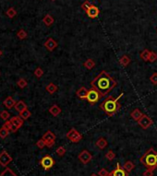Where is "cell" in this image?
<instances>
[{"mask_svg": "<svg viewBox=\"0 0 157 176\" xmlns=\"http://www.w3.org/2000/svg\"><path fill=\"white\" fill-rule=\"evenodd\" d=\"M117 82L110 76V74H108L106 71L104 70L101 71L91 82L92 88L98 90L104 97L112 92L117 87Z\"/></svg>", "mask_w": 157, "mask_h": 176, "instance_id": "cell-1", "label": "cell"}, {"mask_svg": "<svg viewBox=\"0 0 157 176\" xmlns=\"http://www.w3.org/2000/svg\"><path fill=\"white\" fill-rule=\"evenodd\" d=\"M124 95L123 92L120 93L119 96L117 98H115L113 96H108L100 103V109L104 112L108 116H113L116 114L121 108V104H120L119 100L121 99V97Z\"/></svg>", "mask_w": 157, "mask_h": 176, "instance_id": "cell-2", "label": "cell"}, {"mask_svg": "<svg viewBox=\"0 0 157 176\" xmlns=\"http://www.w3.org/2000/svg\"><path fill=\"white\" fill-rule=\"evenodd\" d=\"M140 162L146 169L154 171L157 168V152L151 148L140 158Z\"/></svg>", "mask_w": 157, "mask_h": 176, "instance_id": "cell-3", "label": "cell"}, {"mask_svg": "<svg viewBox=\"0 0 157 176\" xmlns=\"http://www.w3.org/2000/svg\"><path fill=\"white\" fill-rule=\"evenodd\" d=\"M103 97H104V96H103L98 92V90H96L93 88H92V89H90L88 90V94H87L86 100H87V101L89 102L91 105H95L96 103H98Z\"/></svg>", "mask_w": 157, "mask_h": 176, "instance_id": "cell-4", "label": "cell"}, {"mask_svg": "<svg viewBox=\"0 0 157 176\" xmlns=\"http://www.w3.org/2000/svg\"><path fill=\"white\" fill-rule=\"evenodd\" d=\"M66 137H67L69 140H70L72 143H78L82 139V135L75 128H71L67 133Z\"/></svg>", "mask_w": 157, "mask_h": 176, "instance_id": "cell-5", "label": "cell"}, {"mask_svg": "<svg viewBox=\"0 0 157 176\" xmlns=\"http://www.w3.org/2000/svg\"><path fill=\"white\" fill-rule=\"evenodd\" d=\"M137 123H138L139 126H140L141 129L146 130V129L149 128L150 126H152L153 125V121L150 116H148L147 114H143L141 116V118L139 120Z\"/></svg>", "mask_w": 157, "mask_h": 176, "instance_id": "cell-6", "label": "cell"}, {"mask_svg": "<svg viewBox=\"0 0 157 176\" xmlns=\"http://www.w3.org/2000/svg\"><path fill=\"white\" fill-rule=\"evenodd\" d=\"M45 140V145H46V147L47 148H52L54 145H55V143H56V138H57V137H56V135L54 134V133L52 132V131H50V130H48V131H46L45 134H44V136H43V137H42Z\"/></svg>", "mask_w": 157, "mask_h": 176, "instance_id": "cell-7", "label": "cell"}, {"mask_svg": "<svg viewBox=\"0 0 157 176\" xmlns=\"http://www.w3.org/2000/svg\"><path fill=\"white\" fill-rule=\"evenodd\" d=\"M40 164L44 168L45 171H48V170H50L54 165H55V160H54L51 156L45 155V157H43L41 159Z\"/></svg>", "mask_w": 157, "mask_h": 176, "instance_id": "cell-8", "label": "cell"}, {"mask_svg": "<svg viewBox=\"0 0 157 176\" xmlns=\"http://www.w3.org/2000/svg\"><path fill=\"white\" fill-rule=\"evenodd\" d=\"M13 159L6 150H2L0 152V165L3 167H7L10 162H12Z\"/></svg>", "mask_w": 157, "mask_h": 176, "instance_id": "cell-9", "label": "cell"}, {"mask_svg": "<svg viewBox=\"0 0 157 176\" xmlns=\"http://www.w3.org/2000/svg\"><path fill=\"white\" fill-rule=\"evenodd\" d=\"M78 159L82 164H88V163L93 160V155L91 154L87 149H84L78 154Z\"/></svg>", "mask_w": 157, "mask_h": 176, "instance_id": "cell-10", "label": "cell"}, {"mask_svg": "<svg viewBox=\"0 0 157 176\" xmlns=\"http://www.w3.org/2000/svg\"><path fill=\"white\" fill-rule=\"evenodd\" d=\"M108 176H129V172H127L119 163H117L116 169H114L111 172H109Z\"/></svg>", "mask_w": 157, "mask_h": 176, "instance_id": "cell-11", "label": "cell"}, {"mask_svg": "<svg viewBox=\"0 0 157 176\" xmlns=\"http://www.w3.org/2000/svg\"><path fill=\"white\" fill-rule=\"evenodd\" d=\"M44 45H45V47L46 48V49L49 51V52H53L54 50L56 49V48L57 47V41H55L53 38H48L45 42V44H44Z\"/></svg>", "mask_w": 157, "mask_h": 176, "instance_id": "cell-12", "label": "cell"}, {"mask_svg": "<svg viewBox=\"0 0 157 176\" xmlns=\"http://www.w3.org/2000/svg\"><path fill=\"white\" fill-rule=\"evenodd\" d=\"M86 14L90 19H95V18H97L98 15L100 14V10L97 7H96V6L92 5L91 6V8L86 11Z\"/></svg>", "mask_w": 157, "mask_h": 176, "instance_id": "cell-13", "label": "cell"}, {"mask_svg": "<svg viewBox=\"0 0 157 176\" xmlns=\"http://www.w3.org/2000/svg\"><path fill=\"white\" fill-rule=\"evenodd\" d=\"M88 90L85 87H81L78 89L77 92H76V95L78 99L81 100H86L87 98V94H88Z\"/></svg>", "mask_w": 157, "mask_h": 176, "instance_id": "cell-14", "label": "cell"}, {"mask_svg": "<svg viewBox=\"0 0 157 176\" xmlns=\"http://www.w3.org/2000/svg\"><path fill=\"white\" fill-rule=\"evenodd\" d=\"M142 115H143L142 112H141L139 108L134 109V110H132L131 113H130V117H131L132 119H133V120L135 121V122H138V121L141 118Z\"/></svg>", "mask_w": 157, "mask_h": 176, "instance_id": "cell-15", "label": "cell"}, {"mask_svg": "<svg viewBox=\"0 0 157 176\" xmlns=\"http://www.w3.org/2000/svg\"><path fill=\"white\" fill-rule=\"evenodd\" d=\"M16 101L12 98V97H10V96H8V97H7L5 100H4V101H3V104H4V106L6 107V108H8V109H12L14 106H15V104H16Z\"/></svg>", "mask_w": 157, "mask_h": 176, "instance_id": "cell-16", "label": "cell"}, {"mask_svg": "<svg viewBox=\"0 0 157 176\" xmlns=\"http://www.w3.org/2000/svg\"><path fill=\"white\" fill-rule=\"evenodd\" d=\"M95 145H96V147H97L99 149L103 150V149H105L107 147L108 142H107V140H106L105 137H99L97 139V141L95 142Z\"/></svg>", "mask_w": 157, "mask_h": 176, "instance_id": "cell-17", "label": "cell"}, {"mask_svg": "<svg viewBox=\"0 0 157 176\" xmlns=\"http://www.w3.org/2000/svg\"><path fill=\"white\" fill-rule=\"evenodd\" d=\"M9 121H10V122H11L12 124H13L14 125H16V126L18 127V128H21V127L23 125V121H24V120L19 115V116H13Z\"/></svg>", "mask_w": 157, "mask_h": 176, "instance_id": "cell-18", "label": "cell"}, {"mask_svg": "<svg viewBox=\"0 0 157 176\" xmlns=\"http://www.w3.org/2000/svg\"><path fill=\"white\" fill-rule=\"evenodd\" d=\"M14 108H15V110H16L18 113H21L22 111H24V110H26V109H28V108H27V104H26L23 101H17L16 104H15V106H14Z\"/></svg>", "mask_w": 157, "mask_h": 176, "instance_id": "cell-19", "label": "cell"}, {"mask_svg": "<svg viewBox=\"0 0 157 176\" xmlns=\"http://www.w3.org/2000/svg\"><path fill=\"white\" fill-rule=\"evenodd\" d=\"M49 113L53 115V116H58V115L61 113V109L57 104H54L49 108Z\"/></svg>", "mask_w": 157, "mask_h": 176, "instance_id": "cell-20", "label": "cell"}, {"mask_svg": "<svg viewBox=\"0 0 157 176\" xmlns=\"http://www.w3.org/2000/svg\"><path fill=\"white\" fill-rule=\"evenodd\" d=\"M119 64L121 65L124 68H127L129 64H130V58L129 56H127V54H124L121 57L119 58Z\"/></svg>", "mask_w": 157, "mask_h": 176, "instance_id": "cell-21", "label": "cell"}, {"mask_svg": "<svg viewBox=\"0 0 157 176\" xmlns=\"http://www.w3.org/2000/svg\"><path fill=\"white\" fill-rule=\"evenodd\" d=\"M54 21H55V20H54V18L50 14H46L44 17V19H43V22L45 23V25L47 26V27L51 26L52 24L54 23Z\"/></svg>", "mask_w": 157, "mask_h": 176, "instance_id": "cell-22", "label": "cell"}, {"mask_svg": "<svg viewBox=\"0 0 157 176\" xmlns=\"http://www.w3.org/2000/svg\"><path fill=\"white\" fill-rule=\"evenodd\" d=\"M45 89H46V92L49 93V94H54L55 92H57V89H58V88H57V86L56 84H54V83H49L47 85V86L45 87Z\"/></svg>", "mask_w": 157, "mask_h": 176, "instance_id": "cell-23", "label": "cell"}, {"mask_svg": "<svg viewBox=\"0 0 157 176\" xmlns=\"http://www.w3.org/2000/svg\"><path fill=\"white\" fill-rule=\"evenodd\" d=\"M123 168L126 170L127 172H128L129 173L130 172H132L134 170V168H135V164L133 162H132L131 161H127L125 163H124V165H123Z\"/></svg>", "mask_w": 157, "mask_h": 176, "instance_id": "cell-24", "label": "cell"}, {"mask_svg": "<svg viewBox=\"0 0 157 176\" xmlns=\"http://www.w3.org/2000/svg\"><path fill=\"white\" fill-rule=\"evenodd\" d=\"M83 66L86 69H88V70H92L94 66H95V62L93 61V59H91V58H89V59H87L85 62L83 63Z\"/></svg>", "mask_w": 157, "mask_h": 176, "instance_id": "cell-25", "label": "cell"}, {"mask_svg": "<svg viewBox=\"0 0 157 176\" xmlns=\"http://www.w3.org/2000/svg\"><path fill=\"white\" fill-rule=\"evenodd\" d=\"M150 54H151V51H149L148 49H144V50H142V51L141 52L140 56H141V58L143 60L144 62H149Z\"/></svg>", "mask_w": 157, "mask_h": 176, "instance_id": "cell-26", "label": "cell"}, {"mask_svg": "<svg viewBox=\"0 0 157 176\" xmlns=\"http://www.w3.org/2000/svg\"><path fill=\"white\" fill-rule=\"evenodd\" d=\"M9 133H10V131L7 128V126H6L5 125H3L1 128H0V137L6 138L9 135Z\"/></svg>", "mask_w": 157, "mask_h": 176, "instance_id": "cell-27", "label": "cell"}, {"mask_svg": "<svg viewBox=\"0 0 157 176\" xmlns=\"http://www.w3.org/2000/svg\"><path fill=\"white\" fill-rule=\"evenodd\" d=\"M0 176H18L11 169L9 168H6L4 171L0 173Z\"/></svg>", "mask_w": 157, "mask_h": 176, "instance_id": "cell-28", "label": "cell"}, {"mask_svg": "<svg viewBox=\"0 0 157 176\" xmlns=\"http://www.w3.org/2000/svg\"><path fill=\"white\" fill-rule=\"evenodd\" d=\"M32 115V113L30 112L28 109H26V110L22 111L21 113H20V116L23 119V120H28L30 117H31Z\"/></svg>", "mask_w": 157, "mask_h": 176, "instance_id": "cell-29", "label": "cell"}, {"mask_svg": "<svg viewBox=\"0 0 157 176\" xmlns=\"http://www.w3.org/2000/svg\"><path fill=\"white\" fill-rule=\"evenodd\" d=\"M27 85H28L27 80H25V78H23V77L20 78V80L17 81V86L19 87L20 89H24L25 87H27Z\"/></svg>", "mask_w": 157, "mask_h": 176, "instance_id": "cell-30", "label": "cell"}, {"mask_svg": "<svg viewBox=\"0 0 157 176\" xmlns=\"http://www.w3.org/2000/svg\"><path fill=\"white\" fill-rule=\"evenodd\" d=\"M6 15H7L8 18H10V19H12V18H14L17 15V11L14 8H8L7 11H6Z\"/></svg>", "mask_w": 157, "mask_h": 176, "instance_id": "cell-31", "label": "cell"}, {"mask_svg": "<svg viewBox=\"0 0 157 176\" xmlns=\"http://www.w3.org/2000/svg\"><path fill=\"white\" fill-rule=\"evenodd\" d=\"M17 37L19 38L20 40L26 39L27 38V32L24 31L23 29H21V30H20V31L17 32Z\"/></svg>", "mask_w": 157, "mask_h": 176, "instance_id": "cell-32", "label": "cell"}, {"mask_svg": "<svg viewBox=\"0 0 157 176\" xmlns=\"http://www.w3.org/2000/svg\"><path fill=\"white\" fill-rule=\"evenodd\" d=\"M105 158H106L108 161H113L115 159V158H116V154H115V152H114L112 149H109L106 152V154H105Z\"/></svg>", "mask_w": 157, "mask_h": 176, "instance_id": "cell-33", "label": "cell"}, {"mask_svg": "<svg viewBox=\"0 0 157 176\" xmlns=\"http://www.w3.org/2000/svg\"><path fill=\"white\" fill-rule=\"evenodd\" d=\"M33 74H34V76L37 77V78H40V77H42L44 76V70L42 69L41 68H37L34 70Z\"/></svg>", "mask_w": 157, "mask_h": 176, "instance_id": "cell-34", "label": "cell"}, {"mask_svg": "<svg viewBox=\"0 0 157 176\" xmlns=\"http://www.w3.org/2000/svg\"><path fill=\"white\" fill-rule=\"evenodd\" d=\"M9 116H10V114L8 111H2L1 113H0V118H1L2 120H4L5 122L8 120Z\"/></svg>", "mask_w": 157, "mask_h": 176, "instance_id": "cell-35", "label": "cell"}, {"mask_svg": "<svg viewBox=\"0 0 157 176\" xmlns=\"http://www.w3.org/2000/svg\"><path fill=\"white\" fill-rule=\"evenodd\" d=\"M56 153H57V155L59 156V157H63V156L66 154V149L61 146V147L57 148V149L56 150Z\"/></svg>", "mask_w": 157, "mask_h": 176, "instance_id": "cell-36", "label": "cell"}, {"mask_svg": "<svg viewBox=\"0 0 157 176\" xmlns=\"http://www.w3.org/2000/svg\"><path fill=\"white\" fill-rule=\"evenodd\" d=\"M156 60H157V54L155 52L151 51L150 56H149V62L150 63H154Z\"/></svg>", "mask_w": 157, "mask_h": 176, "instance_id": "cell-37", "label": "cell"}, {"mask_svg": "<svg viewBox=\"0 0 157 176\" xmlns=\"http://www.w3.org/2000/svg\"><path fill=\"white\" fill-rule=\"evenodd\" d=\"M36 146H37V148H39L40 149H43L44 148L46 147L45 142V140H44L43 138L39 139V140H38L37 142H36Z\"/></svg>", "mask_w": 157, "mask_h": 176, "instance_id": "cell-38", "label": "cell"}, {"mask_svg": "<svg viewBox=\"0 0 157 176\" xmlns=\"http://www.w3.org/2000/svg\"><path fill=\"white\" fill-rule=\"evenodd\" d=\"M150 81L152 82L153 85L156 86L157 85V72H154L152 74V76L150 77Z\"/></svg>", "mask_w": 157, "mask_h": 176, "instance_id": "cell-39", "label": "cell"}, {"mask_svg": "<svg viewBox=\"0 0 157 176\" xmlns=\"http://www.w3.org/2000/svg\"><path fill=\"white\" fill-rule=\"evenodd\" d=\"M91 6H92V4H91L89 1H84V2L81 4V8L86 12V11L91 8Z\"/></svg>", "mask_w": 157, "mask_h": 176, "instance_id": "cell-40", "label": "cell"}, {"mask_svg": "<svg viewBox=\"0 0 157 176\" xmlns=\"http://www.w3.org/2000/svg\"><path fill=\"white\" fill-rule=\"evenodd\" d=\"M108 174H109V172H108L107 170L105 169V168L101 169L100 171L98 172V175L99 176H108Z\"/></svg>", "mask_w": 157, "mask_h": 176, "instance_id": "cell-41", "label": "cell"}, {"mask_svg": "<svg viewBox=\"0 0 157 176\" xmlns=\"http://www.w3.org/2000/svg\"><path fill=\"white\" fill-rule=\"evenodd\" d=\"M143 176H153V171H152V170H146L145 172H143L142 174Z\"/></svg>", "mask_w": 157, "mask_h": 176, "instance_id": "cell-42", "label": "cell"}, {"mask_svg": "<svg viewBox=\"0 0 157 176\" xmlns=\"http://www.w3.org/2000/svg\"><path fill=\"white\" fill-rule=\"evenodd\" d=\"M91 176H99V175H98V174H96V173H93Z\"/></svg>", "mask_w": 157, "mask_h": 176, "instance_id": "cell-43", "label": "cell"}, {"mask_svg": "<svg viewBox=\"0 0 157 176\" xmlns=\"http://www.w3.org/2000/svg\"><path fill=\"white\" fill-rule=\"evenodd\" d=\"M2 54H3V52H2L1 50H0V57H1V56H2Z\"/></svg>", "mask_w": 157, "mask_h": 176, "instance_id": "cell-44", "label": "cell"}, {"mask_svg": "<svg viewBox=\"0 0 157 176\" xmlns=\"http://www.w3.org/2000/svg\"><path fill=\"white\" fill-rule=\"evenodd\" d=\"M51 1H56V0H51Z\"/></svg>", "mask_w": 157, "mask_h": 176, "instance_id": "cell-45", "label": "cell"}]
</instances>
